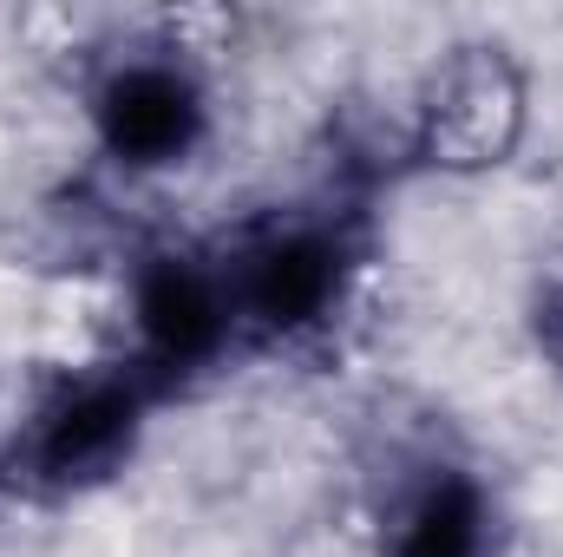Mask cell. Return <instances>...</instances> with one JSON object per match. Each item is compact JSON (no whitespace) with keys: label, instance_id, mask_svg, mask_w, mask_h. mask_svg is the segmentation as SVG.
Masks as SVG:
<instances>
[{"label":"cell","instance_id":"6da1fadb","mask_svg":"<svg viewBox=\"0 0 563 557\" xmlns=\"http://www.w3.org/2000/svg\"><path fill=\"white\" fill-rule=\"evenodd\" d=\"M525 132H531V73L505 40L472 33L432 53L407 106V151L426 171L485 177L518 157Z\"/></svg>","mask_w":563,"mask_h":557},{"label":"cell","instance_id":"8992f818","mask_svg":"<svg viewBox=\"0 0 563 557\" xmlns=\"http://www.w3.org/2000/svg\"><path fill=\"white\" fill-rule=\"evenodd\" d=\"M538 348L551 354V368L563 374V270L544 282V302H538Z\"/></svg>","mask_w":563,"mask_h":557},{"label":"cell","instance_id":"5b68a950","mask_svg":"<svg viewBox=\"0 0 563 557\" xmlns=\"http://www.w3.org/2000/svg\"><path fill=\"white\" fill-rule=\"evenodd\" d=\"M380 557H485V505L459 472H432L387 518Z\"/></svg>","mask_w":563,"mask_h":557},{"label":"cell","instance_id":"277c9868","mask_svg":"<svg viewBox=\"0 0 563 557\" xmlns=\"http://www.w3.org/2000/svg\"><path fill=\"white\" fill-rule=\"evenodd\" d=\"M139 426V381L125 374V361L112 368H66V381L33 407V419H20L13 459L33 479H99L125 459Z\"/></svg>","mask_w":563,"mask_h":557},{"label":"cell","instance_id":"3957f363","mask_svg":"<svg viewBox=\"0 0 563 557\" xmlns=\"http://www.w3.org/2000/svg\"><path fill=\"white\" fill-rule=\"evenodd\" d=\"M217 288L230 308V335L301 341L328 328L347 295V243L321 217H276L250 230L230 256H217Z\"/></svg>","mask_w":563,"mask_h":557},{"label":"cell","instance_id":"7a4b0ae2","mask_svg":"<svg viewBox=\"0 0 563 557\" xmlns=\"http://www.w3.org/2000/svg\"><path fill=\"white\" fill-rule=\"evenodd\" d=\"M92 125L106 151L132 171L184 164L210 132V86L197 66V46L177 20H157L151 33L106 46L92 79Z\"/></svg>","mask_w":563,"mask_h":557}]
</instances>
